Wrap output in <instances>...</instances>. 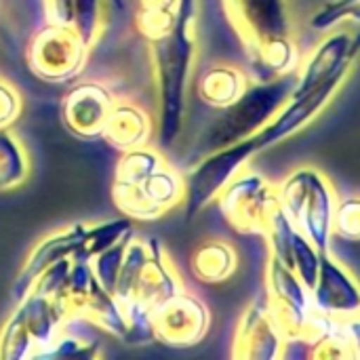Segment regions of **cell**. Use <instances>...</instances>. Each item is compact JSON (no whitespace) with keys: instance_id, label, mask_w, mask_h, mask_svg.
I'll return each instance as SVG.
<instances>
[{"instance_id":"6da1fadb","label":"cell","mask_w":360,"mask_h":360,"mask_svg":"<svg viewBox=\"0 0 360 360\" xmlns=\"http://www.w3.org/2000/svg\"><path fill=\"white\" fill-rule=\"evenodd\" d=\"M257 80L293 74L302 61L287 0H224Z\"/></svg>"},{"instance_id":"7a4b0ae2","label":"cell","mask_w":360,"mask_h":360,"mask_svg":"<svg viewBox=\"0 0 360 360\" xmlns=\"http://www.w3.org/2000/svg\"><path fill=\"white\" fill-rule=\"evenodd\" d=\"M196 4L198 0H177L173 25L165 34L150 40L160 105L158 141L162 148L173 146L184 129L188 84L196 57Z\"/></svg>"},{"instance_id":"3957f363","label":"cell","mask_w":360,"mask_h":360,"mask_svg":"<svg viewBox=\"0 0 360 360\" xmlns=\"http://www.w3.org/2000/svg\"><path fill=\"white\" fill-rule=\"evenodd\" d=\"M186 186L165 156L148 146L122 152L112 181V200L135 221H154L184 205Z\"/></svg>"},{"instance_id":"277c9868","label":"cell","mask_w":360,"mask_h":360,"mask_svg":"<svg viewBox=\"0 0 360 360\" xmlns=\"http://www.w3.org/2000/svg\"><path fill=\"white\" fill-rule=\"evenodd\" d=\"M293 84L295 72L270 80L249 82L243 95L230 105L221 108V112L209 122V127L196 143V154L205 156L209 152L221 150L230 143L255 135L285 105L293 91Z\"/></svg>"},{"instance_id":"5b68a950","label":"cell","mask_w":360,"mask_h":360,"mask_svg":"<svg viewBox=\"0 0 360 360\" xmlns=\"http://www.w3.org/2000/svg\"><path fill=\"white\" fill-rule=\"evenodd\" d=\"M278 205L289 221L304 232L319 253L331 251L333 215L338 207V190L329 175L314 165L295 167L276 186Z\"/></svg>"},{"instance_id":"8992f818","label":"cell","mask_w":360,"mask_h":360,"mask_svg":"<svg viewBox=\"0 0 360 360\" xmlns=\"http://www.w3.org/2000/svg\"><path fill=\"white\" fill-rule=\"evenodd\" d=\"M68 321L57 295L30 289L0 329V360L40 359Z\"/></svg>"},{"instance_id":"52a82bcc","label":"cell","mask_w":360,"mask_h":360,"mask_svg":"<svg viewBox=\"0 0 360 360\" xmlns=\"http://www.w3.org/2000/svg\"><path fill=\"white\" fill-rule=\"evenodd\" d=\"M266 300L289 344H310L335 323L319 314L310 289L274 255H268L266 264Z\"/></svg>"},{"instance_id":"ba28073f","label":"cell","mask_w":360,"mask_h":360,"mask_svg":"<svg viewBox=\"0 0 360 360\" xmlns=\"http://www.w3.org/2000/svg\"><path fill=\"white\" fill-rule=\"evenodd\" d=\"M55 295L63 304L70 319L78 316V319L103 329L105 333L118 338L120 342L127 340L129 327H127L122 308L116 302L114 293L108 291L99 283V278L89 262H72L70 270Z\"/></svg>"},{"instance_id":"9c48e42d","label":"cell","mask_w":360,"mask_h":360,"mask_svg":"<svg viewBox=\"0 0 360 360\" xmlns=\"http://www.w3.org/2000/svg\"><path fill=\"white\" fill-rule=\"evenodd\" d=\"M255 154H259V150L251 135L247 139L200 156L196 165L184 175L186 196L181 207L186 209V221L190 224L211 202H215L221 190L249 165Z\"/></svg>"},{"instance_id":"30bf717a","label":"cell","mask_w":360,"mask_h":360,"mask_svg":"<svg viewBox=\"0 0 360 360\" xmlns=\"http://www.w3.org/2000/svg\"><path fill=\"white\" fill-rule=\"evenodd\" d=\"M217 202L221 215L236 232L259 236L268 232V226L281 207L276 186L247 167L221 190Z\"/></svg>"},{"instance_id":"8fae6325","label":"cell","mask_w":360,"mask_h":360,"mask_svg":"<svg viewBox=\"0 0 360 360\" xmlns=\"http://www.w3.org/2000/svg\"><path fill=\"white\" fill-rule=\"evenodd\" d=\"M89 53L70 23L49 21L34 34L27 46V65L36 76L61 82L74 78L84 68Z\"/></svg>"},{"instance_id":"7c38bea8","label":"cell","mask_w":360,"mask_h":360,"mask_svg":"<svg viewBox=\"0 0 360 360\" xmlns=\"http://www.w3.org/2000/svg\"><path fill=\"white\" fill-rule=\"evenodd\" d=\"M350 74H352V70L338 72L335 76L327 78L325 82L316 84L314 89H310L306 93L289 95L285 105L274 114V118L253 135L257 150L264 152V150L293 137L295 133L304 131L308 124H312L327 110V105L335 99V95L340 93V89L344 86V82L348 80Z\"/></svg>"},{"instance_id":"4fadbf2b","label":"cell","mask_w":360,"mask_h":360,"mask_svg":"<svg viewBox=\"0 0 360 360\" xmlns=\"http://www.w3.org/2000/svg\"><path fill=\"white\" fill-rule=\"evenodd\" d=\"M289 340L281 329L266 295L255 297L238 319L232 359L236 360H276L287 354Z\"/></svg>"},{"instance_id":"5bb4252c","label":"cell","mask_w":360,"mask_h":360,"mask_svg":"<svg viewBox=\"0 0 360 360\" xmlns=\"http://www.w3.org/2000/svg\"><path fill=\"white\" fill-rule=\"evenodd\" d=\"M152 325L156 342L171 348H192L207 338L211 314L202 300L184 289L152 312Z\"/></svg>"},{"instance_id":"9a60e30c","label":"cell","mask_w":360,"mask_h":360,"mask_svg":"<svg viewBox=\"0 0 360 360\" xmlns=\"http://www.w3.org/2000/svg\"><path fill=\"white\" fill-rule=\"evenodd\" d=\"M360 53V32L338 30L323 38L319 46L312 49L308 57H304L295 70V84L291 95L306 93L338 72L352 70Z\"/></svg>"},{"instance_id":"2e32d148","label":"cell","mask_w":360,"mask_h":360,"mask_svg":"<svg viewBox=\"0 0 360 360\" xmlns=\"http://www.w3.org/2000/svg\"><path fill=\"white\" fill-rule=\"evenodd\" d=\"M310 293L319 314L329 321L340 323L360 310V281L331 251L321 253L319 276Z\"/></svg>"},{"instance_id":"e0dca14e","label":"cell","mask_w":360,"mask_h":360,"mask_svg":"<svg viewBox=\"0 0 360 360\" xmlns=\"http://www.w3.org/2000/svg\"><path fill=\"white\" fill-rule=\"evenodd\" d=\"M264 238L268 243V255H274L289 270H293L300 281L312 291L319 276L321 253L310 243V238L289 221L281 207L274 213Z\"/></svg>"},{"instance_id":"ac0fdd59","label":"cell","mask_w":360,"mask_h":360,"mask_svg":"<svg viewBox=\"0 0 360 360\" xmlns=\"http://www.w3.org/2000/svg\"><path fill=\"white\" fill-rule=\"evenodd\" d=\"M86 228H89L86 224H72V226H65L63 230L53 232L51 236L42 238L32 249V253L25 257V264L15 278L13 297L19 302L34 287V283L46 268L55 266L57 262L72 259L86 238Z\"/></svg>"},{"instance_id":"d6986e66","label":"cell","mask_w":360,"mask_h":360,"mask_svg":"<svg viewBox=\"0 0 360 360\" xmlns=\"http://www.w3.org/2000/svg\"><path fill=\"white\" fill-rule=\"evenodd\" d=\"M114 101L116 99L103 84L82 82L74 86L61 103L63 122L74 135L82 139L101 137L103 124L108 120Z\"/></svg>"},{"instance_id":"ffe728a7","label":"cell","mask_w":360,"mask_h":360,"mask_svg":"<svg viewBox=\"0 0 360 360\" xmlns=\"http://www.w3.org/2000/svg\"><path fill=\"white\" fill-rule=\"evenodd\" d=\"M150 135H152V120L143 108L131 101H114L101 131V137L110 146L127 152L146 146Z\"/></svg>"},{"instance_id":"44dd1931","label":"cell","mask_w":360,"mask_h":360,"mask_svg":"<svg viewBox=\"0 0 360 360\" xmlns=\"http://www.w3.org/2000/svg\"><path fill=\"white\" fill-rule=\"evenodd\" d=\"M249 76L236 68V65H228V63H217L211 65L198 80V95L200 99L211 105V108H226L232 101H236L243 91L249 86Z\"/></svg>"},{"instance_id":"7402d4cb","label":"cell","mask_w":360,"mask_h":360,"mask_svg":"<svg viewBox=\"0 0 360 360\" xmlns=\"http://www.w3.org/2000/svg\"><path fill=\"white\" fill-rule=\"evenodd\" d=\"M192 274L207 285H217L228 281L238 268V255L226 240H205L190 257Z\"/></svg>"},{"instance_id":"603a6c76","label":"cell","mask_w":360,"mask_h":360,"mask_svg":"<svg viewBox=\"0 0 360 360\" xmlns=\"http://www.w3.org/2000/svg\"><path fill=\"white\" fill-rule=\"evenodd\" d=\"M30 175V158L23 143L8 131L0 129V192H11L25 184Z\"/></svg>"},{"instance_id":"cb8c5ba5","label":"cell","mask_w":360,"mask_h":360,"mask_svg":"<svg viewBox=\"0 0 360 360\" xmlns=\"http://www.w3.org/2000/svg\"><path fill=\"white\" fill-rule=\"evenodd\" d=\"M133 232V219L122 217V219H112V221H101V224H89L86 228V238L78 253L70 262H93L101 251L118 243L122 236Z\"/></svg>"},{"instance_id":"d4e9b609","label":"cell","mask_w":360,"mask_h":360,"mask_svg":"<svg viewBox=\"0 0 360 360\" xmlns=\"http://www.w3.org/2000/svg\"><path fill=\"white\" fill-rule=\"evenodd\" d=\"M177 15V0H139L137 30L148 40L165 34Z\"/></svg>"},{"instance_id":"484cf974","label":"cell","mask_w":360,"mask_h":360,"mask_svg":"<svg viewBox=\"0 0 360 360\" xmlns=\"http://www.w3.org/2000/svg\"><path fill=\"white\" fill-rule=\"evenodd\" d=\"M72 27L91 51L103 32V0H74Z\"/></svg>"},{"instance_id":"4316f807","label":"cell","mask_w":360,"mask_h":360,"mask_svg":"<svg viewBox=\"0 0 360 360\" xmlns=\"http://www.w3.org/2000/svg\"><path fill=\"white\" fill-rule=\"evenodd\" d=\"M333 234L350 243H360V194L338 198L333 215Z\"/></svg>"},{"instance_id":"83f0119b","label":"cell","mask_w":360,"mask_h":360,"mask_svg":"<svg viewBox=\"0 0 360 360\" xmlns=\"http://www.w3.org/2000/svg\"><path fill=\"white\" fill-rule=\"evenodd\" d=\"M97 354H99V346L95 342L80 340L61 329L40 359H95Z\"/></svg>"},{"instance_id":"f1b7e54d","label":"cell","mask_w":360,"mask_h":360,"mask_svg":"<svg viewBox=\"0 0 360 360\" xmlns=\"http://www.w3.org/2000/svg\"><path fill=\"white\" fill-rule=\"evenodd\" d=\"M360 21V0H329L325 6L310 19L314 30L327 32L342 21Z\"/></svg>"},{"instance_id":"f546056e","label":"cell","mask_w":360,"mask_h":360,"mask_svg":"<svg viewBox=\"0 0 360 360\" xmlns=\"http://www.w3.org/2000/svg\"><path fill=\"white\" fill-rule=\"evenodd\" d=\"M131 236H133V232H131V234H127V236H122L118 243H114L112 247H108L105 251H101V253L91 262V266H93V270H95V274H97L99 283H101L108 291H112V289H114L116 274H118V268H120V264H122L124 249H127V245H129V238H131Z\"/></svg>"},{"instance_id":"4dcf8cb0","label":"cell","mask_w":360,"mask_h":360,"mask_svg":"<svg viewBox=\"0 0 360 360\" xmlns=\"http://www.w3.org/2000/svg\"><path fill=\"white\" fill-rule=\"evenodd\" d=\"M308 346H310V356L312 359H354L346 338L342 335V331L338 327V323H333L327 331L316 335Z\"/></svg>"},{"instance_id":"1f68e13d","label":"cell","mask_w":360,"mask_h":360,"mask_svg":"<svg viewBox=\"0 0 360 360\" xmlns=\"http://www.w3.org/2000/svg\"><path fill=\"white\" fill-rule=\"evenodd\" d=\"M23 99L15 84L0 76V129H8L21 116Z\"/></svg>"},{"instance_id":"d6a6232c","label":"cell","mask_w":360,"mask_h":360,"mask_svg":"<svg viewBox=\"0 0 360 360\" xmlns=\"http://www.w3.org/2000/svg\"><path fill=\"white\" fill-rule=\"evenodd\" d=\"M338 327H340L342 335L346 338V342H348V346L352 350V356L360 359V310L356 314L340 321Z\"/></svg>"},{"instance_id":"836d02e7","label":"cell","mask_w":360,"mask_h":360,"mask_svg":"<svg viewBox=\"0 0 360 360\" xmlns=\"http://www.w3.org/2000/svg\"><path fill=\"white\" fill-rule=\"evenodd\" d=\"M46 11H49V21L72 25L74 0H46Z\"/></svg>"},{"instance_id":"e575fe53","label":"cell","mask_w":360,"mask_h":360,"mask_svg":"<svg viewBox=\"0 0 360 360\" xmlns=\"http://www.w3.org/2000/svg\"><path fill=\"white\" fill-rule=\"evenodd\" d=\"M110 2L114 4L116 11H124L127 8V0H110Z\"/></svg>"}]
</instances>
